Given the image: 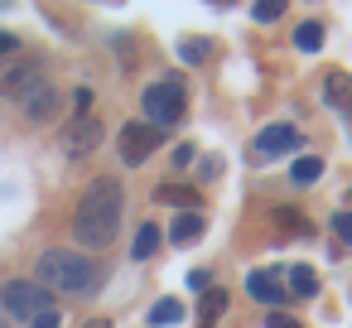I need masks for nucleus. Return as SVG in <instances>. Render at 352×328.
Wrapping results in <instances>:
<instances>
[{"label": "nucleus", "mask_w": 352, "mask_h": 328, "mask_svg": "<svg viewBox=\"0 0 352 328\" xmlns=\"http://www.w3.org/2000/svg\"><path fill=\"white\" fill-rule=\"evenodd\" d=\"M294 44H299L304 54H314V49L323 44V25H318V20H304V25L294 30Z\"/></svg>", "instance_id": "obj_16"}, {"label": "nucleus", "mask_w": 352, "mask_h": 328, "mask_svg": "<svg viewBox=\"0 0 352 328\" xmlns=\"http://www.w3.org/2000/svg\"><path fill=\"white\" fill-rule=\"evenodd\" d=\"M227 309V294L222 289H208V314H222Z\"/></svg>", "instance_id": "obj_25"}, {"label": "nucleus", "mask_w": 352, "mask_h": 328, "mask_svg": "<svg viewBox=\"0 0 352 328\" xmlns=\"http://www.w3.org/2000/svg\"><path fill=\"white\" fill-rule=\"evenodd\" d=\"M256 150L261 155H285V150H299V131L294 126H265L256 135Z\"/></svg>", "instance_id": "obj_9"}, {"label": "nucleus", "mask_w": 352, "mask_h": 328, "mask_svg": "<svg viewBox=\"0 0 352 328\" xmlns=\"http://www.w3.org/2000/svg\"><path fill=\"white\" fill-rule=\"evenodd\" d=\"M20 107H25V121H54V116H58V107H63V92H58L54 83H39Z\"/></svg>", "instance_id": "obj_8"}, {"label": "nucleus", "mask_w": 352, "mask_h": 328, "mask_svg": "<svg viewBox=\"0 0 352 328\" xmlns=\"http://www.w3.org/2000/svg\"><path fill=\"white\" fill-rule=\"evenodd\" d=\"M82 328H111V318H87Z\"/></svg>", "instance_id": "obj_29"}, {"label": "nucleus", "mask_w": 352, "mask_h": 328, "mask_svg": "<svg viewBox=\"0 0 352 328\" xmlns=\"http://www.w3.org/2000/svg\"><path fill=\"white\" fill-rule=\"evenodd\" d=\"M160 140H164V131H160V126H150V121H126V126H121L116 150H121V160H126V164H145V160L160 150Z\"/></svg>", "instance_id": "obj_5"}, {"label": "nucleus", "mask_w": 352, "mask_h": 328, "mask_svg": "<svg viewBox=\"0 0 352 328\" xmlns=\"http://www.w3.org/2000/svg\"><path fill=\"white\" fill-rule=\"evenodd\" d=\"M121 208H126V193H121V179L116 174H102L87 184V193L78 198V212H73V237L92 251L111 246L116 232H121Z\"/></svg>", "instance_id": "obj_1"}, {"label": "nucleus", "mask_w": 352, "mask_h": 328, "mask_svg": "<svg viewBox=\"0 0 352 328\" xmlns=\"http://www.w3.org/2000/svg\"><path fill=\"white\" fill-rule=\"evenodd\" d=\"M39 83H49L39 58H20V63H10V68H0V97H10V102H25Z\"/></svg>", "instance_id": "obj_6"}, {"label": "nucleus", "mask_w": 352, "mask_h": 328, "mask_svg": "<svg viewBox=\"0 0 352 328\" xmlns=\"http://www.w3.org/2000/svg\"><path fill=\"white\" fill-rule=\"evenodd\" d=\"M15 49H20V39H15V34H0V58L15 54Z\"/></svg>", "instance_id": "obj_27"}, {"label": "nucleus", "mask_w": 352, "mask_h": 328, "mask_svg": "<svg viewBox=\"0 0 352 328\" xmlns=\"http://www.w3.org/2000/svg\"><path fill=\"white\" fill-rule=\"evenodd\" d=\"M0 309L10 318H34V314H44L54 304H49V289L39 280H6L0 285Z\"/></svg>", "instance_id": "obj_4"}, {"label": "nucleus", "mask_w": 352, "mask_h": 328, "mask_svg": "<svg viewBox=\"0 0 352 328\" xmlns=\"http://www.w3.org/2000/svg\"><path fill=\"white\" fill-rule=\"evenodd\" d=\"M140 107H145V121L150 126H174V121H184V78H164V83H150L145 87V97H140Z\"/></svg>", "instance_id": "obj_3"}, {"label": "nucleus", "mask_w": 352, "mask_h": 328, "mask_svg": "<svg viewBox=\"0 0 352 328\" xmlns=\"http://www.w3.org/2000/svg\"><path fill=\"white\" fill-rule=\"evenodd\" d=\"M0 328H10V323H6V318H0Z\"/></svg>", "instance_id": "obj_31"}, {"label": "nucleus", "mask_w": 352, "mask_h": 328, "mask_svg": "<svg viewBox=\"0 0 352 328\" xmlns=\"http://www.w3.org/2000/svg\"><path fill=\"white\" fill-rule=\"evenodd\" d=\"M333 232H338V241L352 246V212H338V217H333Z\"/></svg>", "instance_id": "obj_20"}, {"label": "nucleus", "mask_w": 352, "mask_h": 328, "mask_svg": "<svg viewBox=\"0 0 352 328\" xmlns=\"http://www.w3.org/2000/svg\"><path fill=\"white\" fill-rule=\"evenodd\" d=\"M30 323H34V328H58V309H44V314H34Z\"/></svg>", "instance_id": "obj_23"}, {"label": "nucleus", "mask_w": 352, "mask_h": 328, "mask_svg": "<svg viewBox=\"0 0 352 328\" xmlns=\"http://www.w3.org/2000/svg\"><path fill=\"white\" fill-rule=\"evenodd\" d=\"M169 237H174L179 246H188L193 237H203V212H184V217H174V227H169Z\"/></svg>", "instance_id": "obj_12"}, {"label": "nucleus", "mask_w": 352, "mask_h": 328, "mask_svg": "<svg viewBox=\"0 0 352 328\" xmlns=\"http://www.w3.org/2000/svg\"><path fill=\"white\" fill-rule=\"evenodd\" d=\"M251 15H256L261 25H270V20H280V15H285V0H256Z\"/></svg>", "instance_id": "obj_19"}, {"label": "nucleus", "mask_w": 352, "mask_h": 328, "mask_svg": "<svg viewBox=\"0 0 352 328\" xmlns=\"http://www.w3.org/2000/svg\"><path fill=\"white\" fill-rule=\"evenodd\" d=\"M323 97H328V107H338V111H352V78L333 73V78L323 83Z\"/></svg>", "instance_id": "obj_11"}, {"label": "nucleus", "mask_w": 352, "mask_h": 328, "mask_svg": "<svg viewBox=\"0 0 352 328\" xmlns=\"http://www.w3.org/2000/svg\"><path fill=\"white\" fill-rule=\"evenodd\" d=\"M145 318H150V328H169V323H179V318H184V304L169 294V299H160V304H155Z\"/></svg>", "instance_id": "obj_13"}, {"label": "nucleus", "mask_w": 352, "mask_h": 328, "mask_svg": "<svg viewBox=\"0 0 352 328\" xmlns=\"http://www.w3.org/2000/svg\"><path fill=\"white\" fill-rule=\"evenodd\" d=\"M97 145H102V121H92V116H73L68 131H63V150H68V155H92Z\"/></svg>", "instance_id": "obj_7"}, {"label": "nucleus", "mask_w": 352, "mask_h": 328, "mask_svg": "<svg viewBox=\"0 0 352 328\" xmlns=\"http://www.w3.org/2000/svg\"><path fill=\"white\" fill-rule=\"evenodd\" d=\"M318 174H323V160H314V155H299V160H294V169H289V179H294V184H314Z\"/></svg>", "instance_id": "obj_17"}, {"label": "nucleus", "mask_w": 352, "mask_h": 328, "mask_svg": "<svg viewBox=\"0 0 352 328\" xmlns=\"http://www.w3.org/2000/svg\"><path fill=\"white\" fill-rule=\"evenodd\" d=\"M208 285H212V275H208V270H193V275H188V289H198V294H203Z\"/></svg>", "instance_id": "obj_24"}, {"label": "nucleus", "mask_w": 352, "mask_h": 328, "mask_svg": "<svg viewBox=\"0 0 352 328\" xmlns=\"http://www.w3.org/2000/svg\"><path fill=\"white\" fill-rule=\"evenodd\" d=\"M217 6H232V0H217Z\"/></svg>", "instance_id": "obj_30"}, {"label": "nucleus", "mask_w": 352, "mask_h": 328, "mask_svg": "<svg viewBox=\"0 0 352 328\" xmlns=\"http://www.w3.org/2000/svg\"><path fill=\"white\" fill-rule=\"evenodd\" d=\"M246 289H251L261 304H280V299H285V280H280V275H270V270H256V275L246 280Z\"/></svg>", "instance_id": "obj_10"}, {"label": "nucleus", "mask_w": 352, "mask_h": 328, "mask_svg": "<svg viewBox=\"0 0 352 328\" xmlns=\"http://www.w3.org/2000/svg\"><path fill=\"white\" fill-rule=\"evenodd\" d=\"M155 246H160V227H155V222H145V227L135 232V241H131V256H135V261H150V256H155Z\"/></svg>", "instance_id": "obj_14"}, {"label": "nucleus", "mask_w": 352, "mask_h": 328, "mask_svg": "<svg viewBox=\"0 0 352 328\" xmlns=\"http://www.w3.org/2000/svg\"><path fill=\"white\" fill-rule=\"evenodd\" d=\"M285 289H294L299 299H309V294L318 289V275H314L309 265H294V270H289V285H285Z\"/></svg>", "instance_id": "obj_15"}, {"label": "nucleus", "mask_w": 352, "mask_h": 328, "mask_svg": "<svg viewBox=\"0 0 352 328\" xmlns=\"http://www.w3.org/2000/svg\"><path fill=\"white\" fill-rule=\"evenodd\" d=\"M265 328H294V318H285V314H270V318H265Z\"/></svg>", "instance_id": "obj_28"}, {"label": "nucleus", "mask_w": 352, "mask_h": 328, "mask_svg": "<svg viewBox=\"0 0 352 328\" xmlns=\"http://www.w3.org/2000/svg\"><path fill=\"white\" fill-rule=\"evenodd\" d=\"M203 54H208V49H203V44H198V39H188V44H184V58H188V63H198V58H203Z\"/></svg>", "instance_id": "obj_26"}, {"label": "nucleus", "mask_w": 352, "mask_h": 328, "mask_svg": "<svg viewBox=\"0 0 352 328\" xmlns=\"http://www.w3.org/2000/svg\"><path fill=\"white\" fill-rule=\"evenodd\" d=\"M347 198H352V188H347Z\"/></svg>", "instance_id": "obj_32"}, {"label": "nucleus", "mask_w": 352, "mask_h": 328, "mask_svg": "<svg viewBox=\"0 0 352 328\" xmlns=\"http://www.w3.org/2000/svg\"><path fill=\"white\" fill-rule=\"evenodd\" d=\"M174 169H188L193 164V145H174V160H169Z\"/></svg>", "instance_id": "obj_22"}, {"label": "nucleus", "mask_w": 352, "mask_h": 328, "mask_svg": "<svg viewBox=\"0 0 352 328\" xmlns=\"http://www.w3.org/2000/svg\"><path fill=\"white\" fill-rule=\"evenodd\" d=\"M39 285L44 289H58V294H92L102 285V265L87 261L82 251H63V246H49L34 265Z\"/></svg>", "instance_id": "obj_2"}, {"label": "nucleus", "mask_w": 352, "mask_h": 328, "mask_svg": "<svg viewBox=\"0 0 352 328\" xmlns=\"http://www.w3.org/2000/svg\"><path fill=\"white\" fill-rule=\"evenodd\" d=\"M73 107H78V116H92V92L78 87V92H73Z\"/></svg>", "instance_id": "obj_21"}, {"label": "nucleus", "mask_w": 352, "mask_h": 328, "mask_svg": "<svg viewBox=\"0 0 352 328\" xmlns=\"http://www.w3.org/2000/svg\"><path fill=\"white\" fill-rule=\"evenodd\" d=\"M160 203H174V208H188V203H198V193L193 188H179V184H160V193H155Z\"/></svg>", "instance_id": "obj_18"}]
</instances>
